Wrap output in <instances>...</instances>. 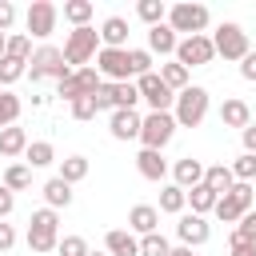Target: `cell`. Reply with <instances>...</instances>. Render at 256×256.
Wrapping results in <instances>:
<instances>
[{
    "label": "cell",
    "instance_id": "obj_31",
    "mask_svg": "<svg viewBox=\"0 0 256 256\" xmlns=\"http://www.w3.org/2000/svg\"><path fill=\"white\" fill-rule=\"evenodd\" d=\"M136 16H140L148 28H156V24H164L168 8H164V0H140V4H136Z\"/></svg>",
    "mask_w": 256,
    "mask_h": 256
},
{
    "label": "cell",
    "instance_id": "obj_29",
    "mask_svg": "<svg viewBox=\"0 0 256 256\" xmlns=\"http://www.w3.org/2000/svg\"><path fill=\"white\" fill-rule=\"evenodd\" d=\"M228 244H232V248H240V244H256V208L244 212V216L236 220V232H232Z\"/></svg>",
    "mask_w": 256,
    "mask_h": 256
},
{
    "label": "cell",
    "instance_id": "obj_5",
    "mask_svg": "<svg viewBox=\"0 0 256 256\" xmlns=\"http://www.w3.org/2000/svg\"><path fill=\"white\" fill-rule=\"evenodd\" d=\"M172 136H176L172 112H148V116H144V124H140V144H144L148 152H164V148L172 144Z\"/></svg>",
    "mask_w": 256,
    "mask_h": 256
},
{
    "label": "cell",
    "instance_id": "obj_36",
    "mask_svg": "<svg viewBox=\"0 0 256 256\" xmlns=\"http://www.w3.org/2000/svg\"><path fill=\"white\" fill-rule=\"evenodd\" d=\"M20 96H12V92H0V128H12L16 124V116H20Z\"/></svg>",
    "mask_w": 256,
    "mask_h": 256
},
{
    "label": "cell",
    "instance_id": "obj_8",
    "mask_svg": "<svg viewBox=\"0 0 256 256\" xmlns=\"http://www.w3.org/2000/svg\"><path fill=\"white\" fill-rule=\"evenodd\" d=\"M212 48H216V56H224V60H244L252 48H248V32L240 28V24H220L216 28V36H212Z\"/></svg>",
    "mask_w": 256,
    "mask_h": 256
},
{
    "label": "cell",
    "instance_id": "obj_27",
    "mask_svg": "<svg viewBox=\"0 0 256 256\" xmlns=\"http://www.w3.org/2000/svg\"><path fill=\"white\" fill-rule=\"evenodd\" d=\"M24 160H28V168H48V164L56 160V148H52L48 140H28Z\"/></svg>",
    "mask_w": 256,
    "mask_h": 256
},
{
    "label": "cell",
    "instance_id": "obj_52",
    "mask_svg": "<svg viewBox=\"0 0 256 256\" xmlns=\"http://www.w3.org/2000/svg\"><path fill=\"white\" fill-rule=\"evenodd\" d=\"M4 48H8V36H4V32H0V56H4Z\"/></svg>",
    "mask_w": 256,
    "mask_h": 256
},
{
    "label": "cell",
    "instance_id": "obj_9",
    "mask_svg": "<svg viewBox=\"0 0 256 256\" xmlns=\"http://www.w3.org/2000/svg\"><path fill=\"white\" fill-rule=\"evenodd\" d=\"M216 60V48H212V36H184L176 44V64H184L188 72L192 68H204Z\"/></svg>",
    "mask_w": 256,
    "mask_h": 256
},
{
    "label": "cell",
    "instance_id": "obj_7",
    "mask_svg": "<svg viewBox=\"0 0 256 256\" xmlns=\"http://www.w3.org/2000/svg\"><path fill=\"white\" fill-rule=\"evenodd\" d=\"M24 20H28V32H24L28 40H32V36H36V40H48V36L56 32L60 8H56L52 0H32V4H28V16H24Z\"/></svg>",
    "mask_w": 256,
    "mask_h": 256
},
{
    "label": "cell",
    "instance_id": "obj_26",
    "mask_svg": "<svg viewBox=\"0 0 256 256\" xmlns=\"http://www.w3.org/2000/svg\"><path fill=\"white\" fill-rule=\"evenodd\" d=\"M92 12H96V4H92V0H68V4H64V20H68L72 28H88Z\"/></svg>",
    "mask_w": 256,
    "mask_h": 256
},
{
    "label": "cell",
    "instance_id": "obj_13",
    "mask_svg": "<svg viewBox=\"0 0 256 256\" xmlns=\"http://www.w3.org/2000/svg\"><path fill=\"white\" fill-rule=\"evenodd\" d=\"M96 88H100V72L96 68H76L68 80H60V96L68 104L80 100V96H96Z\"/></svg>",
    "mask_w": 256,
    "mask_h": 256
},
{
    "label": "cell",
    "instance_id": "obj_30",
    "mask_svg": "<svg viewBox=\"0 0 256 256\" xmlns=\"http://www.w3.org/2000/svg\"><path fill=\"white\" fill-rule=\"evenodd\" d=\"M184 204H188V192H184V188L168 184V188L160 192V212H168V216H180V212H184Z\"/></svg>",
    "mask_w": 256,
    "mask_h": 256
},
{
    "label": "cell",
    "instance_id": "obj_12",
    "mask_svg": "<svg viewBox=\"0 0 256 256\" xmlns=\"http://www.w3.org/2000/svg\"><path fill=\"white\" fill-rule=\"evenodd\" d=\"M96 72L108 76L112 84L132 80V72H128V48H100L96 52Z\"/></svg>",
    "mask_w": 256,
    "mask_h": 256
},
{
    "label": "cell",
    "instance_id": "obj_23",
    "mask_svg": "<svg viewBox=\"0 0 256 256\" xmlns=\"http://www.w3.org/2000/svg\"><path fill=\"white\" fill-rule=\"evenodd\" d=\"M176 32L168 28V24H156V28H148V52H160V56H176Z\"/></svg>",
    "mask_w": 256,
    "mask_h": 256
},
{
    "label": "cell",
    "instance_id": "obj_42",
    "mask_svg": "<svg viewBox=\"0 0 256 256\" xmlns=\"http://www.w3.org/2000/svg\"><path fill=\"white\" fill-rule=\"evenodd\" d=\"M56 252H60V256H88L92 248H88V240H84V236H64V240L56 244Z\"/></svg>",
    "mask_w": 256,
    "mask_h": 256
},
{
    "label": "cell",
    "instance_id": "obj_35",
    "mask_svg": "<svg viewBox=\"0 0 256 256\" xmlns=\"http://www.w3.org/2000/svg\"><path fill=\"white\" fill-rule=\"evenodd\" d=\"M128 72L140 80V76H148L152 72V52L148 48H128Z\"/></svg>",
    "mask_w": 256,
    "mask_h": 256
},
{
    "label": "cell",
    "instance_id": "obj_33",
    "mask_svg": "<svg viewBox=\"0 0 256 256\" xmlns=\"http://www.w3.org/2000/svg\"><path fill=\"white\" fill-rule=\"evenodd\" d=\"M88 176V160L84 156H68V160H60V180L64 184H80Z\"/></svg>",
    "mask_w": 256,
    "mask_h": 256
},
{
    "label": "cell",
    "instance_id": "obj_51",
    "mask_svg": "<svg viewBox=\"0 0 256 256\" xmlns=\"http://www.w3.org/2000/svg\"><path fill=\"white\" fill-rule=\"evenodd\" d=\"M172 256H192V248H184V244H180V248H172Z\"/></svg>",
    "mask_w": 256,
    "mask_h": 256
},
{
    "label": "cell",
    "instance_id": "obj_41",
    "mask_svg": "<svg viewBox=\"0 0 256 256\" xmlns=\"http://www.w3.org/2000/svg\"><path fill=\"white\" fill-rule=\"evenodd\" d=\"M232 176H236V184H252V180H256V156L244 152V156L232 164Z\"/></svg>",
    "mask_w": 256,
    "mask_h": 256
},
{
    "label": "cell",
    "instance_id": "obj_3",
    "mask_svg": "<svg viewBox=\"0 0 256 256\" xmlns=\"http://www.w3.org/2000/svg\"><path fill=\"white\" fill-rule=\"evenodd\" d=\"M60 52H64V60H68L72 72H76V68H88V60L100 52V32H96L92 24H88V28H72Z\"/></svg>",
    "mask_w": 256,
    "mask_h": 256
},
{
    "label": "cell",
    "instance_id": "obj_37",
    "mask_svg": "<svg viewBox=\"0 0 256 256\" xmlns=\"http://www.w3.org/2000/svg\"><path fill=\"white\" fill-rule=\"evenodd\" d=\"M140 256H172V244H168L160 232H152V236H140Z\"/></svg>",
    "mask_w": 256,
    "mask_h": 256
},
{
    "label": "cell",
    "instance_id": "obj_34",
    "mask_svg": "<svg viewBox=\"0 0 256 256\" xmlns=\"http://www.w3.org/2000/svg\"><path fill=\"white\" fill-rule=\"evenodd\" d=\"M32 184V168L28 164H8V172H4V188L8 192H24Z\"/></svg>",
    "mask_w": 256,
    "mask_h": 256
},
{
    "label": "cell",
    "instance_id": "obj_28",
    "mask_svg": "<svg viewBox=\"0 0 256 256\" xmlns=\"http://www.w3.org/2000/svg\"><path fill=\"white\" fill-rule=\"evenodd\" d=\"M216 200H220V196H216L208 184H196V188H188V204H192V212H196V216L212 212V208H216Z\"/></svg>",
    "mask_w": 256,
    "mask_h": 256
},
{
    "label": "cell",
    "instance_id": "obj_21",
    "mask_svg": "<svg viewBox=\"0 0 256 256\" xmlns=\"http://www.w3.org/2000/svg\"><path fill=\"white\" fill-rule=\"evenodd\" d=\"M136 168H140V176L144 180H164L168 176V160L160 156V152H148V148H140V156H136Z\"/></svg>",
    "mask_w": 256,
    "mask_h": 256
},
{
    "label": "cell",
    "instance_id": "obj_43",
    "mask_svg": "<svg viewBox=\"0 0 256 256\" xmlns=\"http://www.w3.org/2000/svg\"><path fill=\"white\" fill-rule=\"evenodd\" d=\"M92 100H96V112H116V88L112 84H100Z\"/></svg>",
    "mask_w": 256,
    "mask_h": 256
},
{
    "label": "cell",
    "instance_id": "obj_53",
    "mask_svg": "<svg viewBox=\"0 0 256 256\" xmlns=\"http://www.w3.org/2000/svg\"><path fill=\"white\" fill-rule=\"evenodd\" d=\"M88 256H108V252H88Z\"/></svg>",
    "mask_w": 256,
    "mask_h": 256
},
{
    "label": "cell",
    "instance_id": "obj_39",
    "mask_svg": "<svg viewBox=\"0 0 256 256\" xmlns=\"http://www.w3.org/2000/svg\"><path fill=\"white\" fill-rule=\"evenodd\" d=\"M24 72H28V64H20V60H12V56H0V84H4V88L16 84Z\"/></svg>",
    "mask_w": 256,
    "mask_h": 256
},
{
    "label": "cell",
    "instance_id": "obj_18",
    "mask_svg": "<svg viewBox=\"0 0 256 256\" xmlns=\"http://www.w3.org/2000/svg\"><path fill=\"white\" fill-rule=\"evenodd\" d=\"M172 176H176V188H196V184H204V164L200 160H192V156H184V160H176L172 164Z\"/></svg>",
    "mask_w": 256,
    "mask_h": 256
},
{
    "label": "cell",
    "instance_id": "obj_6",
    "mask_svg": "<svg viewBox=\"0 0 256 256\" xmlns=\"http://www.w3.org/2000/svg\"><path fill=\"white\" fill-rule=\"evenodd\" d=\"M208 8L204 4H172L168 8V28L172 32H184V36H204L208 28Z\"/></svg>",
    "mask_w": 256,
    "mask_h": 256
},
{
    "label": "cell",
    "instance_id": "obj_20",
    "mask_svg": "<svg viewBox=\"0 0 256 256\" xmlns=\"http://www.w3.org/2000/svg\"><path fill=\"white\" fill-rule=\"evenodd\" d=\"M100 44L104 48H124L128 44V20L124 16H108L100 24Z\"/></svg>",
    "mask_w": 256,
    "mask_h": 256
},
{
    "label": "cell",
    "instance_id": "obj_22",
    "mask_svg": "<svg viewBox=\"0 0 256 256\" xmlns=\"http://www.w3.org/2000/svg\"><path fill=\"white\" fill-rule=\"evenodd\" d=\"M28 152V132L24 128H0V156H8V160H16V156H24Z\"/></svg>",
    "mask_w": 256,
    "mask_h": 256
},
{
    "label": "cell",
    "instance_id": "obj_4",
    "mask_svg": "<svg viewBox=\"0 0 256 256\" xmlns=\"http://www.w3.org/2000/svg\"><path fill=\"white\" fill-rule=\"evenodd\" d=\"M24 76H32V84H40L44 76H52L56 84L60 80H68L72 76V68H68V60H64V52L60 48H40V52H32V60H28V72Z\"/></svg>",
    "mask_w": 256,
    "mask_h": 256
},
{
    "label": "cell",
    "instance_id": "obj_49",
    "mask_svg": "<svg viewBox=\"0 0 256 256\" xmlns=\"http://www.w3.org/2000/svg\"><path fill=\"white\" fill-rule=\"evenodd\" d=\"M240 136H244V152H248V156H256V124H248Z\"/></svg>",
    "mask_w": 256,
    "mask_h": 256
},
{
    "label": "cell",
    "instance_id": "obj_10",
    "mask_svg": "<svg viewBox=\"0 0 256 256\" xmlns=\"http://www.w3.org/2000/svg\"><path fill=\"white\" fill-rule=\"evenodd\" d=\"M224 224H236L244 212H252V184H232L220 200H216V208H212Z\"/></svg>",
    "mask_w": 256,
    "mask_h": 256
},
{
    "label": "cell",
    "instance_id": "obj_16",
    "mask_svg": "<svg viewBox=\"0 0 256 256\" xmlns=\"http://www.w3.org/2000/svg\"><path fill=\"white\" fill-rule=\"evenodd\" d=\"M156 224H160V208H152V204H136L128 212V232L132 236H152Z\"/></svg>",
    "mask_w": 256,
    "mask_h": 256
},
{
    "label": "cell",
    "instance_id": "obj_48",
    "mask_svg": "<svg viewBox=\"0 0 256 256\" xmlns=\"http://www.w3.org/2000/svg\"><path fill=\"white\" fill-rule=\"evenodd\" d=\"M240 76H244V80H252V84H256V52H248V56H244V60H240Z\"/></svg>",
    "mask_w": 256,
    "mask_h": 256
},
{
    "label": "cell",
    "instance_id": "obj_46",
    "mask_svg": "<svg viewBox=\"0 0 256 256\" xmlns=\"http://www.w3.org/2000/svg\"><path fill=\"white\" fill-rule=\"evenodd\" d=\"M12 20H16L12 0H0V32H8V28H12Z\"/></svg>",
    "mask_w": 256,
    "mask_h": 256
},
{
    "label": "cell",
    "instance_id": "obj_25",
    "mask_svg": "<svg viewBox=\"0 0 256 256\" xmlns=\"http://www.w3.org/2000/svg\"><path fill=\"white\" fill-rule=\"evenodd\" d=\"M44 200H48L52 212H56V208H68V204H72V184H64L60 176H52V180L44 184Z\"/></svg>",
    "mask_w": 256,
    "mask_h": 256
},
{
    "label": "cell",
    "instance_id": "obj_50",
    "mask_svg": "<svg viewBox=\"0 0 256 256\" xmlns=\"http://www.w3.org/2000/svg\"><path fill=\"white\" fill-rule=\"evenodd\" d=\"M232 256H256V244H240V248H232Z\"/></svg>",
    "mask_w": 256,
    "mask_h": 256
},
{
    "label": "cell",
    "instance_id": "obj_2",
    "mask_svg": "<svg viewBox=\"0 0 256 256\" xmlns=\"http://www.w3.org/2000/svg\"><path fill=\"white\" fill-rule=\"evenodd\" d=\"M56 244H60V216L52 208L32 212V220H28V248L44 256V252H56Z\"/></svg>",
    "mask_w": 256,
    "mask_h": 256
},
{
    "label": "cell",
    "instance_id": "obj_1",
    "mask_svg": "<svg viewBox=\"0 0 256 256\" xmlns=\"http://www.w3.org/2000/svg\"><path fill=\"white\" fill-rule=\"evenodd\" d=\"M204 116H208V88L188 84L184 92H176V104H172V120H176V128H200Z\"/></svg>",
    "mask_w": 256,
    "mask_h": 256
},
{
    "label": "cell",
    "instance_id": "obj_15",
    "mask_svg": "<svg viewBox=\"0 0 256 256\" xmlns=\"http://www.w3.org/2000/svg\"><path fill=\"white\" fill-rule=\"evenodd\" d=\"M140 124H144L140 112H132V108H116L112 120H108V132H112L116 140H140Z\"/></svg>",
    "mask_w": 256,
    "mask_h": 256
},
{
    "label": "cell",
    "instance_id": "obj_19",
    "mask_svg": "<svg viewBox=\"0 0 256 256\" xmlns=\"http://www.w3.org/2000/svg\"><path fill=\"white\" fill-rule=\"evenodd\" d=\"M104 252H108V256H140V240H136L132 232L116 228V232L104 236Z\"/></svg>",
    "mask_w": 256,
    "mask_h": 256
},
{
    "label": "cell",
    "instance_id": "obj_32",
    "mask_svg": "<svg viewBox=\"0 0 256 256\" xmlns=\"http://www.w3.org/2000/svg\"><path fill=\"white\" fill-rule=\"evenodd\" d=\"M160 80H164L172 92H184V88H188V68L176 64V60H172V64H160Z\"/></svg>",
    "mask_w": 256,
    "mask_h": 256
},
{
    "label": "cell",
    "instance_id": "obj_11",
    "mask_svg": "<svg viewBox=\"0 0 256 256\" xmlns=\"http://www.w3.org/2000/svg\"><path fill=\"white\" fill-rule=\"evenodd\" d=\"M136 88H140V100H148L152 104V112H172V104H176V92L160 80V72H148V76H140L136 80Z\"/></svg>",
    "mask_w": 256,
    "mask_h": 256
},
{
    "label": "cell",
    "instance_id": "obj_40",
    "mask_svg": "<svg viewBox=\"0 0 256 256\" xmlns=\"http://www.w3.org/2000/svg\"><path fill=\"white\" fill-rule=\"evenodd\" d=\"M116 88V108H132L136 112V100H140V88L132 84V80H124V84H112Z\"/></svg>",
    "mask_w": 256,
    "mask_h": 256
},
{
    "label": "cell",
    "instance_id": "obj_44",
    "mask_svg": "<svg viewBox=\"0 0 256 256\" xmlns=\"http://www.w3.org/2000/svg\"><path fill=\"white\" fill-rule=\"evenodd\" d=\"M72 116H76V120H92V116H96V100H92V96L72 100Z\"/></svg>",
    "mask_w": 256,
    "mask_h": 256
},
{
    "label": "cell",
    "instance_id": "obj_47",
    "mask_svg": "<svg viewBox=\"0 0 256 256\" xmlns=\"http://www.w3.org/2000/svg\"><path fill=\"white\" fill-rule=\"evenodd\" d=\"M12 244H16V228H12V224H4V220H0V252H8V248H12Z\"/></svg>",
    "mask_w": 256,
    "mask_h": 256
},
{
    "label": "cell",
    "instance_id": "obj_17",
    "mask_svg": "<svg viewBox=\"0 0 256 256\" xmlns=\"http://www.w3.org/2000/svg\"><path fill=\"white\" fill-rule=\"evenodd\" d=\"M220 124H224V128H240V132H244V128L252 124V108H248L244 100H236V96H232V100H224V104H220Z\"/></svg>",
    "mask_w": 256,
    "mask_h": 256
},
{
    "label": "cell",
    "instance_id": "obj_14",
    "mask_svg": "<svg viewBox=\"0 0 256 256\" xmlns=\"http://www.w3.org/2000/svg\"><path fill=\"white\" fill-rule=\"evenodd\" d=\"M176 236H180V244H184V248H200V244H208L212 228H208V220H204V216H196V212H180Z\"/></svg>",
    "mask_w": 256,
    "mask_h": 256
},
{
    "label": "cell",
    "instance_id": "obj_24",
    "mask_svg": "<svg viewBox=\"0 0 256 256\" xmlns=\"http://www.w3.org/2000/svg\"><path fill=\"white\" fill-rule=\"evenodd\" d=\"M204 184H208L216 196H224V192L236 184V176H232V168H228V164H212V168H204Z\"/></svg>",
    "mask_w": 256,
    "mask_h": 256
},
{
    "label": "cell",
    "instance_id": "obj_38",
    "mask_svg": "<svg viewBox=\"0 0 256 256\" xmlns=\"http://www.w3.org/2000/svg\"><path fill=\"white\" fill-rule=\"evenodd\" d=\"M4 56H12V60H20V64H28V60H32V40H28V36H8Z\"/></svg>",
    "mask_w": 256,
    "mask_h": 256
},
{
    "label": "cell",
    "instance_id": "obj_45",
    "mask_svg": "<svg viewBox=\"0 0 256 256\" xmlns=\"http://www.w3.org/2000/svg\"><path fill=\"white\" fill-rule=\"evenodd\" d=\"M12 208H16V192H8V188L0 184V220H8Z\"/></svg>",
    "mask_w": 256,
    "mask_h": 256
}]
</instances>
